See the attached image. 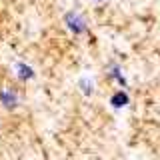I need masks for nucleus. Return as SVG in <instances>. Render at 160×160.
Masks as SVG:
<instances>
[{
  "mask_svg": "<svg viewBox=\"0 0 160 160\" xmlns=\"http://www.w3.org/2000/svg\"><path fill=\"white\" fill-rule=\"evenodd\" d=\"M96 2H100V0H96Z\"/></svg>",
  "mask_w": 160,
  "mask_h": 160,
  "instance_id": "7",
  "label": "nucleus"
},
{
  "mask_svg": "<svg viewBox=\"0 0 160 160\" xmlns=\"http://www.w3.org/2000/svg\"><path fill=\"white\" fill-rule=\"evenodd\" d=\"M110 74H112V78L116 80L118 84H122V86H126V84H128V80L124 78L122 72H120V66H118V64H112V68H110Z\"/></svg>",
  "mask_w": 160,
  "mask_h": 160,
  "instance_id": "4",
  "label": "nucleus"
},
{
  "mask_svg": "<svg viewBox=\"0 0 160 160\" xmlns=\"http://www.w3.org/2000/svg\"><path fill=\"white\" fill-rule=\"evenodd\" d=\"M0 102H2L4 108L12 110V108L18 104V96H16L14 92H10V90H2V92H0Z\"/></svg>",
  "mask_w": 160,
  "mask_h": 160,
  "instance_id": "2",
  "label": "nucleus"
},
{
  "mask_svg": "<svg viewBox=\"0 0 160 160\" xmlns=\"http://www.w3.org/2000/svg\"><path fill=\"white\" fill-rule=\"evenodd\" d=\"M16 74H18L20 80H30L34 76V70L30 66H26L24 62H16Z\"/></svg>",
  "mask_w": 160,
  "mask_h": 160,
  "instance_id": "3",
  "label": "nucleus"
},
{
  "mask_svg": "<svg viewBox=\"0 0 160 160\" xmlns=\"http://www.w3.org/2000/svg\"><path fill=\"white\" fill-rule=\"evenodd\" d=\"M110 104H112V106H116V108H122V106H126V104H128V96L124 92H118V94H114V96H112Z\"/></svg>",
  "mask_w": 160,
  "mask_h": 160,
  "instance_id": "5",
  "label": "nucleus"
},
{
  "mask_svg": "<svg viewBox=\"0 0 160 160\" xmlns=\"http://www.w3.org/2000/svg\"><path fill=\"white\" fill-rule=\"evenodd\" d=\"M64 22H66V26L70 32L74 34H84L86 32V22H84V18L80 16L76 12H68L66 16H64Z\"/></svg>",
  "mask_w": 160,
  "mask_h": 160,
  "instance_id": "1",
  "label": "nucleus"
},
{
  "mask_svg": "<svg viewBox=\"0 0 160 160\" xmlns=\"http://www.w3.org/2000/svg\"><path fill=\"white\" fill-rule=\"evenodd\" d=\"M80 90H82L86 96H90V94H92V82H90L88 78H82L80 80Z\"/></svg>",
  "mask_w": 160,
  "mask_h": 160,
  "instance_id": "6",
  "label": "nucleus"
}]
</instances>
